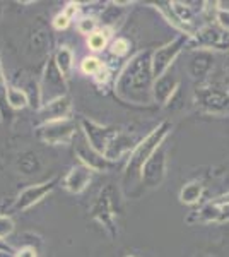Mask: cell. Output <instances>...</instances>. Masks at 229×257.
<instances>
[{"label": "cell", "instance_id": "6da1fadb", "mask_svg": "<svg viewBox=\"0 0 229 257\" xmlns=\"http://www.w3.org/2000/svg\"><path fill=\"white\" fill-rule=\"evenodd\" d=\"M152 50L139 52L127 62L118 79L115 81V93L125 101L145 105L152 99Z\"/></svg>", "mask_w": 229, "mask_h": 257}, {"label": "cell", "instance_id": "7a4b0ae2", "mask_svg": "<svg viewBox=\"0 0 229 257\" xmlns=\"http://www.w3.org/2000/svg\"><path fill=\"white\" fill-rule=\"evenodd\" d=\"M171 128H173V123L169 122V120H164V122H161L154 131H151V134H149L147 138H144L134 149H132L130 158H128V163H127V167H125V173H123L125 187L135 185L137 182H140L142 168L145 167V163H147L154 153L164 144V141L169 136Z\"/></svg>", "mask_w": 229, "mask_h": 257}, {"label": "cell", "instance_id": "3957f363", "mask_svg": "<svg viewBox=\"0 0 229 257\" xmlns=\"http://www.w3.org/2000/svg\"><path fill=\"white\" fill-rule=\"evenodd\" d=\"M188 47L203 52H229V33L217 24H207L190 36Z\"/></svg>", "mask_w": 229, "mask_h": 257}, {"label": "cell", "instance_id": "277c9868", "mask_svg": "<svg viewBox=\"0 0 229 257\" xmlns=\"http://www.w3.org/2000/svg\"><path fill=\"white\" fill-rule=\"evenodd\" d=\"M190 36L180 35L178 38L171 40L169 43L162 45L157 50L152 52V74L154 79H159L161 76H164L168 72V69L173 65V62L178 59V55L183 52V48L188 47Z\"/></svg>", "mask_w": 229, "mask_h": 257}, {"label": "cell", "instance_id": "5b68a950", "mask_svg": "<svg viewBox=\"0 0 229 257\" xmlns=\"http://www.w3.org/2000/svg\"><path fill=\"white\" fill-rule=\"evenodd\" d=\"M81 128H82V132H84L89 148L94 149V151L101 156L106 155L110 144L113 143V139L120 134L118 128L101 125V123L94 122V120H89V118L81 120Z\"/></svg>", "mask_w": 229, "mask_h": 257}, {"label": "cell", "instance_id": "8992f818", "mask_svg": "<svg viewBox=\"0 0 229 257\" xmlns=\"http://www.w3.org/2000/svg\"><path fill=\"white\" fill-rule=\"evenodd\" d=\"M197 106L212 115H229V91L220 88H198L195 91Z\"/></svg>", "mask_w": 229, "mask_h": 257}, {"label": "cell", "instance_id": "52a82bcc", "mask_svg": "<svg viewBox=\"0 0 229 257\" xmlns=\"http://www.w3.org/2000/svg\"><path fill=\"white\" fill-rule=\"evenodd\" d=\"M41 89V99H43V105L52 99H57L60 96L67 94V82H65L64 74L58 70L55 59H50L47 67L43 72V81L40 84Z\"/></svg>", "mask_w": 229, "mask_h": 257}, {"label": "cell", "instance_id": "ba28073f", "mask_svg": "<svg viewBox=\"0 0 229 257\" xmlns=\"http://www.w3.org/2000/svg\"><path fill=\"white\" fill-rule=\"evenodd\" d=\"M164 177H166V151H164V146H161L151 158H149L145 167L142 168L140 184L147 190L157 189L162 184Z\"/></svg>", "mask_w": 229, "mask_h": 257}, {"label": "cell", "instance_id": "9c48e42d", "mask_svg": "<svg viewBox=\"0 0 229 257\" xmlns=\"http://www.w3.org/2000/svg\"><path fill=\"white\" fill-rule=\"evenodd\" d=\"M40 139L45 143L52 144V146H58V144H67L76 134V123L70 120H58V122L45 123L38 131Z\"/></svg>", "mask_w": 229, "mask_h": 257}, {"label": "cell", "instance_id": "30bf717a", "mask_svg": "<svg viewBox=\"0 0 229 257\" xmlns=\"http://www.w3.org/2000/svg\"><path fill=\"white\" fill-rule=\"evenodd\" d=\"M57 180H58V178L53 177V178H50L48 182H43V184L29 185V187H26L18 196L14 208L19 209V211H26L29 208H33L35 204H38L41 199H45L53 189H55Z\"/></svg>", "mask_w": 229, "mask_h": 257}, {"label": "cell", "instance_id": "8fae6325", "mask_svg": "<svg viewBox=\"0 0 229 257\" xmlns=\"http://www.w3.org/2000/svg\"><path fill=\"white\" fill-rule=\"evenodd\" d=\"M70 110H72V99L65 94V96H60L57 99H52V101L45 103L38 110V118L43 125L45 123L58 122V120H67Z\"/></svg>", "mask_w": 229, "mask_h": 257}, {"label": "cell", "instance_id": "7c38bea8", "mask_svg": "<svg viewBox=\"0 0 229 257\" xmlns=\"http://www.w3.org/2000/svg\"><path fill=\"white\" fill-rule=\"evenodd\" d=\"M94 170L89 168L84 163H79L70 168V172L64 178V189L70 194H81L87 189V185L93 180Z\"/></svg>", "mask_w": 229, "mask_h": 257}, {"label": "cell", "instance_id": "4fadbf2b", "mask_svg": "<svg viewBox=\"0 0 229 257\" xmlns=\"http://www.w3.org/2000/svg\"><path fill=\"white\" fill-rule=\"evenodd\" d=\"M110 190L111 189H106L105 192H101V196H99V199L96 201V204L93 206V216L115 237L116 226L113 221L115 213H113V204H111Z\"/></svg>", "mask_w": 229, "mask_h": 257}, {"label": "cell", "instance_id": "5bb4252c", "mask_svg": "<svg viewBox=\"0 0 229 257\" xmlns=\"http://www.w3.org/2000/svg\"><path fill=\"white\" fill-rule=\"evenodd\" d=\"M178 81L176 76L173 74H168L166 72L164 76H161L159 79L154 81V86H152V99L161 106H166L169 103V99L173 98L174 91L178 89Z\"/></svg>", "mask_w": 229, "mask_h": 257}, {"label": "cell", "instance_id": "9a60e30c", "mask_svg": "<svg viewBox=\"0 0 229 257\" xmlns=\"http://www.w3.org/2000/svg\"><path fill=\"white\" fill-rule=\"evenodd\" d=\"M212 67H214V55L210 52L198 50L197 53L191 55V59L188 62V74L195 81H200L209 76Z\"/></svg>", "mask_w": 229, "mask_h": 257}, {"label": "cell", "instance_id": "2e32d148", "mask_svg": "<svg viewBox=\"0 0 229 257\" xmlns=\"http://www.w3.org/2000/svg\"><path fill=\"white\" fill-rule=\"evenodd\" d=\"M89 146V144H87ZM77 155H79V160H81V163L87 165L89 168H93L94 172H105L111 167V161L106 160L105 156L98 155V153L94 151V149H82V148H77Z\"/></svg>", "mask_w": 229, "mask_h": 257}, {"label": "cell", "instance_id": "e0dca14e", "mask_svg": "<svg viewBox=\"0 0 229 257\" xmlns=\"http://www.w3.org/2000/svg\"><path fill=\"white\" fill-rule=\"evenodd\" d=\"M130 149H132V138H130V136H125V134L120 132V134L113 139V143L110 144L105 158L110 160V161H115V160L122 158L125 153H128Z\"/></svg>", "mask_w": 229, "mask_h": 257}, {"label": "cell", "instance_id": "ac0fdd59", "mask_svg": "<svg viewBox=\"0 0 229 257\" xmlns=\"http://www.w3.org/2000/svg\"><path fill=\"white\" fill-rule=\"evenodd\" d=\"M202 196H203L202 182H197V180L186 182L180 190V202L181 204H186V206H193L200 201Z\"/></svg>", "mask_w": 229, "mask_h": 257}, {"label": "cell", "instance_id": "d6986e66", "mask_svg": "<svg viewBox=\"0 0 229 257\" xmlns=\"http://www.w3.org/2000/svg\"><path fill=\"white\" fill-rule=\"evenodd\" d=\"M7 105L11 110H23L29 105V98L28 93L23 88H14L9 86L7 89Z\"/></svg>", "mask_w": 229, "mask_h": 257}, {"label": "cell", "instance_id": "ffe728a7", "mask_svg": "<svg viewBox=\"0 0 229 257\" xmlns=\"http://www.w3.org/2000/svg\"><path fill=\"white\" fill-rule=\"evenodd\" d=\"M55 59V64L58 70H60L62 74H64V77H67L70 72H72L74 69V53L72 50L69 47H62L60 50L57 52V55L53 57Z\"/></svg>", "mask_w": 229, "mask_h": 257}, {"label": "cell", "instance_id": "44dd1931", "mask_svg": "<svg viewBox=\"0 0 229 257\" xmlns=\"http://www.w3.org/2000/svg\"><path fill=\"white\" fill-rule=\"evenodd\" d=\"M220 216H222V208L217 206L215 202H209L205 204L202 209L197 211V218L198 221H205V223H217Z\"/></svg>", "mask_w": 229, "mask_h": 257}, {"label": "cell", "instance_id": "7402d4cb", "mask_svg": "<svg viewBox=\"0 0 229 257\" xmlns=\"http://www.w3.org/2000/svg\"><path fill=\"white\" fill-rule=\"evenodd\" d=\"M108 38H110V30H99L91 36H87V47L93 52H101L103 48H106Z\"/></svg>", "mask_w": 229, "mask_h": 257}, {"label": "cell", "instance_id": "603a6c76", "mask_svg": "<svg viewBox=\"0 0 229 257\" xmlns=\"http://www.w3.org/2000/svg\"><path fill=\"white\" fill-rule=\"evenodd\" d=\"M7 79L2 69V62H0V120H6L9 117V105H7Z\"/></svg>", "mask_w": 229, "mask_h": 257}, {"label": "cell", "instance_id": "cb8c5ba5", "mask_svg": "<svg viewBox=\"0 0 229 257\" xmlns=\"http://www.w3.org/2000/svg\"><path fill=\"white\" fill-rule=\"evenodd\" d=\"M103 67H105V64H103L98 57H86V59L81 62V70L84 74H87V76H96Z\"/></svg>", "mask_w": 229, "mask_h": 257}, {"label": "cell", "instance_id": "d4e9b609", "mask_svg": "<svg viewBox=\"0 0 229 257\" xmlns=\"http://www.w3.org/2000/svg\"><path fill=\"white\" fill-rule=\"evenodd\" d=\"M128 50H130V43H128V40H125V38H116L113 43L110 45V52L116 57L127 55Z\"/></svg>", "mask_w": 229, "mask_h": 257}, {"label": "cell", "instance_id": "484cf974", "mask_svg": "<svg viewBox=\"0 0 229 257\" xmlns=\"http://www.w3.org/2000/svg\"><path fill=\"white\" fill-rule=\"evenodd\" d=\"M96 28H98V24H96L94 18H82L77 23V31L82 33V35H87V36H91L93 33L98 31Z\"/></svg>", "mask_w": 229, "mask_h": 257}, {"label": "cell", "instance_id": "4316f807", "mask_svg": "<svg viewBox=\"0 0 229 257\" xmlns=\"http://www.w3.org/2000/svg\"><path fill=\"white\" fill-rule=\"evenodd\" d=\"M14 231V221L9 216L0 214V238L6 240Z\"/></svg>", "mask_w": 229, "mask_h": 257}, {"label": "cell", "instance_id": "83f0119b", "mask_svg": "<svg viewBox=\"0 0 229 257\" xmlns=\"http://www.w3.org/2000/svg\"><path fill=\"white\" fill-rule=\"evenodd\" d=\"M215 21H217L219 28H222L224 31L229 33V9L217 7V9H215Z\"/></svg>", "mask_w": 229, "mask_h": 257}, {"label": "cell", "instance_id": "f1b7e54d", "mask_svg": "<svg viewBox=\"0 0 229 257\" xmlns=\"http://www.w3.org/2000/svg\"><path fill=\"white\" fill-rule=\"evenodd\" d=\"M69 24H70V19L64 14V12H60V14L55 16V19H53V26H55V30H67Z\"/></svg>", "mask_w": 229, "mask_h": 257}, {"label": "cell", "instance_id": "f546056e", "mask_svg": "<svg viewBox=\"0 0 229 257\" xmlns=\"http://www.w3.org/2000/svg\"><path fill=\"white\" fill-rule=\"evenodd\" d=\"M14 257H38V252L33 247H23L19 250H16Z\"/></svg>", "mask_w": 229, "mask_h": 257}, {"label": "cell", "instance_id": "4dcf8cb0", "mask_svg": "<svg viewBox=\"0 0 229 257\" xmlns=\"http://www.w3.org/2000/svg\"><path fill=\"white\" fill-rule=\"evenodd\" d=\"M77 11H79V4H76V2H70V4H67V6H65V9L62 11V12H64V14L67 16V18H69L70 21H72L74 18H76Z\"/></svg>", "mask_w": 229, "mask_h": 257}, {"label": "cell", "instance_id": "1f68e13d", "mask_svg": "<svg viewBox=\"0 0 229 257\" xmlns=\"http://www.w3.org/2000/svg\"><path fill=\"white\" fill-rule=\"evenodd\" d=\"M94 79L99 82V84H105V82H108V79H110V72H108V69H106V65L103 67L101 70H99L98 74L94 76Z\"/></svg>", "mask_w": 229, "mask_h": 257}, {"label": "cell", "instance_id": "d6a6232c", "mask_svg": "<svg viewBox=\"0 0 229 257\" xmlns=\"http://www.w3.org/2000/svg\"><path fill=\"white\" fill-rule=\"evenodd\" d=\"M212 202H215V204L220 206V208H226V206H229V192L222 194V196H219V197H215Z\"/></svg>", "mask_w": 229, "mask_h": 257}, {"label": "cell", "instance_id": "836d02e7", "mask_svg": "<svg viewBox=\"0 0 229 257\" xmlns=\"http://www.w3.org/2000/svg\"><path fill=\"white\" fill-rule=\"evenodd\" d=\"M0 252H4V254H11V255L16 254L14 248H12L9 243H7L6 240H2V238H0Z\"/></svg>", "mask_w": 229, "mask_h": 257}, {"label": "cell", "instance_id": "e575fe53", "mask_svg": "<svg viewBox=\"0 0 229 257\" xmlns=\"http://www.w3.org/2000/svg\"><path fill=\"white\" fill-rule=\"evenodd\" d=\"M222 221H229V206L222 208V216H220L219 223H222Z\"/></svg>", "mask_w": 229, "mask_h": 257}, {"label": "cell", "instance_id": "d590c367", "mask_svg": "<svg viewBox=\"0 0 229 257\" xmlns=\"http://www.w3.org/2000/svg\"><path fill=\"white\" fill-rule=\"evenodd\" d=\"M226 74H227V88H229V60H227V64H226Z\"/></svg>", "mask_w": 229, "mask_h": 257}, {"label": "cell", "instance_id": "8d00e7d4", "mask_svg": "<svg viewBox=\"0 0 229 257\" xmlns=\"http://www.w3.org/2000/svg\"><path fill=\"white\" fill-rule=\"evenodd\" d=\"M195 257H210V255H205V254H198V255H195Z\"/></svg>", "mask_w": 229, "mask_h": 257}, {"label": "cell", "instance_id": "74e56055", "mask_svg": "<svg viewBox=\"0 0 229 257\" xmlns=\"http://www.w3.org/2000/svg\"><path fill=\"white\" fill-rule=\"evenodd\" d=\"M127 257H135V255H127Z\"/></svg>", "mask_w": 229, "mask_h": 257}]
</instances>
